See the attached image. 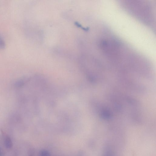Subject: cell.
<instances>
[{"mask_svg": "<svg viewBox=\"0 0 156 156\" xmlns=\"http://www.w3.org/2000/svg\"><path fill=\"white\" fill-rule=\"evenodd\" d=\"M5 145L8 149H11L13 146V144L11 138L8 135L5 137L4 141Z\"/></svg>", "mask_w": 156, "mask_h": 156, "instance_id": "6da1fadb", "label": "cell"}, {"mask_svg": "<svg viewBox=\"0 0 156 156\" xmlns=\"http://www.w3.org/2000/svg\"><path fill=\"white\" fill-rule=\"evenodd\" d=\"M103 156H114V155L111 149L107 148L104 151Z\"/></svg>", "mask_w": 156, "mask_h": 156, "instance_id": "7a4b0ae2", "label": "cell"}, {"mask_svg": "<svg viewBox=\"0 0 156 156\" xmlns=\"http://www.w3.org/2000/svg\"><path fill=\"white\" fill-rule=\"evenodd\" d=\"M5 46V42L2 37L0 35V48L3 49Z\"/></svg>", "mask_w": 156, "mask_h": 156, "instance_id": "3957f363", "label": "cell"}, {"mask_svg": "<svg viewBox=\"0 0 156 156\" xmlns=\"http://www.w3.org/2000/svg\"><path fill=\"white\" fill-rule=\"evenodd\" d=\"M0 156H5L4 151L1 147H0Z\"/></svg>", "mask_w": 156, "mask_h": 156, "instance_id": "277c9868", "label": "cell"}]
</instances>
